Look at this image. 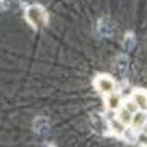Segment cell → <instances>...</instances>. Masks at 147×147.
I'll list each match as a JSON object with an SVG mask.
<instances>
[{"label":"cell","mask_w":147,"mask_h":147,"mask_svg":"<svg viewBox=\"0 0 147 147\" xmlns=\"http://www.w3.org/2000/svg\"><path fill=\"white\" fill-rule=\"evenodd\" d=\"M26 20L34 28H40L47 24V13L40 5H29L26 8Z\"/></svg>","instance_id":"6da1fadb"},{"label":"cell","mask_w":147,"mask_h":147,"mask_svg":"<svg viewBox=\"0 0 147 147\" xmlns=\"http://www.w3.org/2000/svg\"><path fill=\"white\" fill-rule=\"evenodd\" d=\"M94 86L100 94H104V95H108V94H112V92H115V81L108 74H99L94 79Z\"/></svg>","instance_id":"7a4b0ae2"},{"label":"cell","mask_w":147,"mask_h":147,"mask_svg":"<svg viewBox=\"0 0 147 147\" xmlns=\"http://www.w3.org/2000/svg\"><path fill=\"white\" fill-rule=\"evenodd\" d=\"M134 104L138 105L139 110L142 112H147V91H142V89H138V91L133 92V99H131Z\"/></svg>","instance_id":"3957f363"},{"label":"cell","mask_w":147,"mask_h":147,"mask_svg":"<svg viewBox=\"0 0 147 147\" xmlns=\"http://www.w3.org/2000/svg\"><path fill=\"white\" fill-rule=\"evenodd\" d=\"M32 128H34V131L37 134H47L49 129H50V123H49L47 118L37 117L34 120V123H32Z\"/></svg>","instance_id":"277c9868"},{"label":"cell","mask_w":147,"mask_h":147,"mask_svg":"<svg viewBox=\"0 0 147 147\" xmlns=\"http://www.w3.org/2000/svg\"><path fill=\"white\" fill-rule=\"evenodd\" d=\"M105 105L108 110H118L121 107V94H117V92L108 94L105 97Z\"/></svg>","instance_id":"5b68a950"},{"label":"cell","mask_w":147,"mask_h":147,"mask_svg":"<svg viewBox=\"0 0 147 147\" xmlns=\"http://www.w3.org/2000/svg\"><path fill=\"white\" fill-rule=\"evenodd\" d=\"M147 123V112H142V110H138V112L133 115V121H131V126L136 128V129H141L144 128V125Z\"/></svg>","instance_id":"8992f818"},{"label":"cell","mask_w":147,"mask_h":147,"mask_svg":"<svg viewBox=\"0 0 147 147\" xmlns=\"http://www.w3.org/2000/svg\"><path fill=\"white\" fill-rule=\"evenodd\" d=\"M108 128H110L112 134H117V136H123L126 133V125H123L117 117L108 121Z\"/></svg>","instance_id":"52a82bcc"},{"label":"cell","mask_w":147,"mask_h":147,"mask_svg":"<svg viewBox=\"0 0 147 147\" xmlns=\"http://www.w3.org/2000/svg\"><path fill=\"white\" fill-rule=\"evenodd\" d=\"M117 118L121 121V123H123V125L129 126L131 121H133V113H129L125 107H123V105H121V107L117 110Z\"/></svg>","instance_id":"ba28073f"},{"label":"cell","mask_w":147,"mask_h":147,"mask_svg":"<svg viewBox=\"0 0 147 147\" xmlns=\"http://www.w3.org/2000/svg\"><path fill=\"white\" fill-rule=\"evenodd\" d=\"M136 142H138V146L141 147H147V133H138V136H136Z\"/></svg>","instance_id":"9c48e42d"},{"label":"cell","mask_w":147,"mask_h":147,"mask_svg":"<svg viewBox=\"0 0 147 147\" xmlns=\"http://www.w3.org/2000/svg\"><path fill=\"white\" fill-rule=\"evenodd\" d=\"M123 107H125V108H126V110H128L129 113H133V115H134V113H136V112L139 110V108H138V105L134 104L133 100H126L125 104H123Z\"/></svg>","instance_id":"30bf717a"},{"label":"cell","mask_w":147,"mask_h":147,"mask_svg":"<svg viewBox=\"0 0 147 147\" xmlns=\"http://www.w3.org/2000/svg\"><path fill=\"white\" fill-rule=\"evenodd\" d=\"M7 8V0H0V10Z\"/></svg>","instance_id":"8fae6325"},{"label":"cell","mask_w":147,"mask_h":147,"mask_svg":"<svg viewBox=\"0 0 147 147\" xmlns=\"http://www.w3.org/2000/svg\"><path fill=\"white\" fill-rule=\"evenodd\" d=\"M144 133H147V123L144 125Z\"/></svg>","instance_id":"7c38bea8"}]
</instances>
